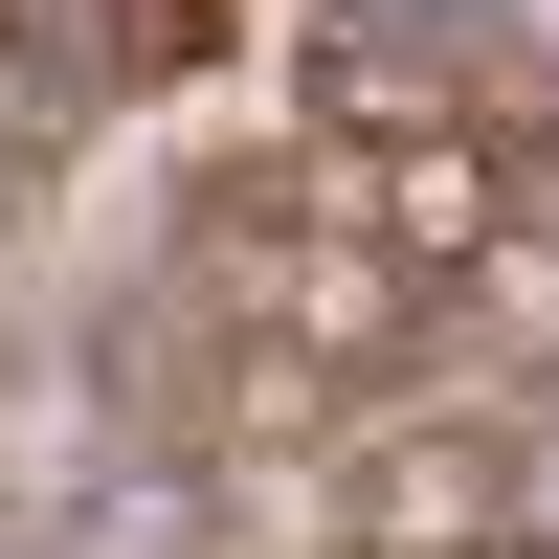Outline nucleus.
<instances>
[{
	"label": "nucleus",
	"mask_w": 559,
	"mask_h": 559,
	"mask_svg": "<svg viewBox=\"0 0 559 559\" xmlns=\"http://www.w3.org/2000/svg\"><path fill=\"white\" fill-rule=\"evenodd\" d=\"M179 292L224 313V358H292V381H403V358L448 336V292L381 247V224H336V179H313V134L292 157H247V179H202V224H179Z\"/></svg>",
	"instance_id": "1"
},
{
	"label": "nucleus",
	"mask_w": 559,
	"mask_h": 559,
	"mask_svg": "<svg viewBox=\"0 0 559 559\" xmlns=\"http://www.w3.org/2000/svg\"><path fill=\"white\" fill-rule=\"evenodd\" d=\"M313 492H336V559H492V537H537V403L448 381L403 426H358Z\"/></svg>",
	"instance_id": "2"
}]
</instances>
